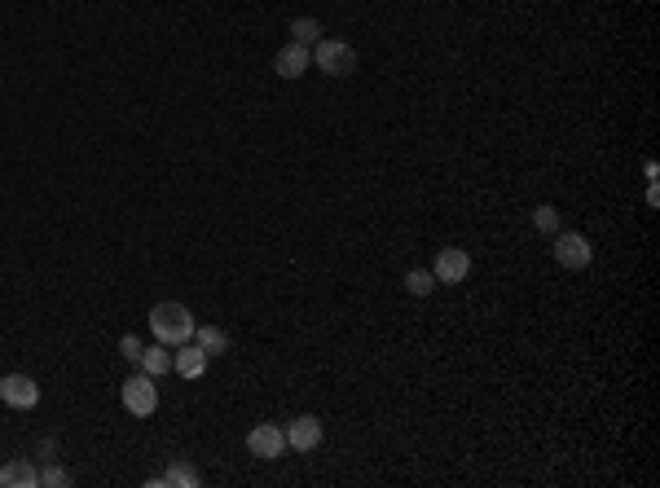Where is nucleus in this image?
Instances as JSON below:
<instances>
[{
	"mask_svg": "<svg viewBox=\"0 0 660 488\" xmlns=\"http://www.w3.org/2000/svg\"><path fill=\"white\" fill-rule=\"evenodd\" d=\"M150 330L159 343H168V348H180V343L194 339V313L177 304V299H168V304H154L150 308Z\"/></svg>",
	"mask_w": 660,
	"mask_h": 488,
	"instance_id": "nucleus-1",
	"label": "nucleus"
},
{
	"mask_svg": "<svg viewBox=\"0 0 660 488\" xmlns=\"http://www.w3.org/2000/svg\"><path fill=\"white\" fill-rule=\"evenodd\" d=\"M313 62H317V71L322 75L344 79V75L356 71V49L353 45H344V40H317V45H313Z\"/></svg>",
	"mask_w": 660,
	"mask_h": 488,
	"instance_id": "nucleus-2",
	"label": "nucleus"
},
{
	"mask_svg": "<svg viewBox=\"0 0 660 488\" xmlns=\"http://www.w3.org/2000/svg\"><path fill=\"white\" fill-rule=\"evenodd\" d=\"M551 255H555L559 269H590V260H594V246L585 234L577 229H568V234H555V246H551Z\"/></svg>",
	"mask_w": 660,
	"mask_h": 488,
	"instance_id": "nucleus-3",
	"label": "nucleus"
},
{
	"mask_svg": "<svg viewBox=\"0 0 660 488\" xmlns=\"http://www.w3.org/2000/svg\"><path fill=\"white\" fill-rule=\"evenodd\" d=\"M124 410L132 418H150L154 410H159V388H154V379L146 369H137L124 383Z\"/></svg>",
	"mask_w": 660,
	"mask_h": 488,
	"instance_id": "nucleus-4",
	"label": "nucleus"
},
{
	"mask_svg": "<svg viewBox=\"0 0 660 488\" xmlns=\"http://www.w3.org/2000/svg\"><path fill=\"white\" fill-rule=\"evenodd\" d=\"M467 273H471V255L462 246H440V255L432 265L436 286H458V282H467Z\"/></svg>",
	"mask_w": 660,
	"mask_h": 488,
	"instance_id": "nucleus-5",
	"label": "nucleus"
},
{
	"mask_svg": "<svg viewBox=\"0 0 660 488\" xmlns=\"http://www.w3.org/2000/svg\"><path fill=\"white\" fill-rule=\"evenodd\" d=\"M0 400H5L9 410H36V405H40V388H36V379H26V374H5V379H0Z\"/></svg>",
	"mask_w": 660,
	"mask_h": 488,
	"instance_id": "nucleus-6",
	"label": "nucleus"
},
{
	"mask_svg": "<svg viewBox=\"0 0 660 488\" xmlns=\"http://www.w3.org/2000/svg\"><path fill=\"white\" fill-rule=\"evenodd\" d=\"M247 449H252L260 462H278L282 449H286V431L273 427V422H260V427H252V436H247Z\"/></svg>",
	"mask_w": 660,
	"mask_h": 488,
	"instance_id": "nucleus-7",
	"label": "nucleus"
},
{
	"mask_svg": "<svg viewBox=\"0 0 660 488\" xmlns=\"http://www.w3.org/2000/svg\"><path fill=\"white\" fill-rule=\"evenodd\" d=\"M322 436H326V431H322V422H317L313 414H300L295 422H291V427H286V449L313 453V449L322 444Z\"/></svg>",
	"mask_w": 660,
	"mask_h": 488,
	"instance_id": "nucleus-8",
	"label": "nucleus"
},
{
	"mask_svg": "<svg viewBox=\"0 0 660 488\" xmlns=\"http://www.w3.org/2000/svg\"><path fill=\"white\" fill-rule=\"evenodd\" d=\"M308 67H313V49H304V45H282L278 57H273V71L282 79H300Z\"/></svg>",
	"mask_w": 660,
	"mask_h": 488,
	"instance_id": "nucleus-9",
	"label": "nucleus"
},
{
	"mask_svg": "<svg viewBox=\"0 0 660 488\" xmlns=\"http://www.w3.org/2000/svg\"><path fill=\"white\" fill-rule=\"evenodd\" d=\"M40 484V466L31 458H9L0 466V488H36Z\"/></svg>",
	"mask_w": 660,
	"mask_h": 488,
	"instance_id": "nucleus-10",
	"label": "nucleus"
},
{
	"mask_svg": "<svg viewBox=\"0 0 660 488\" xmlns=\"http://www.w3.org/2000/svg\"><path fill=\"white\" fill-rule=\"evenodd\" d=\"M172 369H177L180 379H199L207 369V352L199 343H180L177 352H172Z\"/></svg>",
	"mask_w": 660,
	"mask_h": 488,
	"instance_id": "nucleus-11",
	"label": "nucleus"
},
{
	"mask_svg": "<svg viewBox=\"0 0 660 488\" xmlns=\"http://www.w3.org/2000/svg\"><path fill=\"white\" fill-rule=\"evenodd\" d=\"M137 369H146L150 379L172 374V348H168V343H154V348H146V352H141V366H137Z\"/></svg>",
	"mask_w": 660,
	"mask_h": 488,
	"instance_id": "nucleus-12",
	"label": "nucleus"
},
{
	"mask_svg": "<svg viewBox=\"0 0 660 488\" xmlns=\"http://www.w3.org/2000/svg\"><path fill=\"white\" fill-rule=\"evenodd\" d=\"M194 343L203 348L207 357H221V352H229V335L221 330V326H194Z\"/></svg>",
	"mask_w": 660,
	"mask_h": 488,
	"instance_id": "nucleus-13",
	"label": "nucleus"
},
{
	"mask_svg": "<svg viewBox=\"0 0 660 488\" xmlns=\"http://www.w3.org/2000/svg\"><path fill=\"white\" fill-rule=\"evenodd\" d=\"M163 484H172V488H199V484H203V475H199L194 466L185 462V458H177V462L168 466V475H163Z\"/></svg>",
	"mask_w": 660,
	"mask_h": 488,
	"instance_id": "nucleus-14",
	"label": "nucleus"
},
{
	"mask_svg": "<svg viewBox=\"0 0 660 488\" xmlns=\"http://www.w3.org/2000/svg\"><path fill=\"white\" fill-rule=\"evenodd\" d=\"M317 40H322V23H317V18H295V23H291V45L313 49Z\"/></svg>",
	"mask_w": 660,
	"mask_h": 488,
	"instance_id": "nucleus-15",
	"label": "nucleus"
},
{
	"mask_svg": "<svg viewBox=\"0 0 660 488\" xmlns=\"http://www.w3.org/2000/svg\"><path fill=\"white\" fill-rule=\"evenodd\" d=\"M406 291H409V295H423V299H428V295L436 291L432 269H409V273H406Z\"/></svg>",
	"mask_w": 660,
	"mask_h": 488,
	"instance_id": "nucleus-16",
	"label": "nucleus"
},
{
	"mask_svg": "<svg viewBox=\"0 0 660 488\" xmlns=\"http://www.w3.org/2000/svg\"><path fill=\"white\" fill-rule=\"evenodd\" d=\"M533 224H537V234H559V207L541 202V207L533 212Z\"/></svg>",
	"mask_w": 660,
	"mask_h": 488,
	"instance_id": "nucleus-17",
	"label": "nucleus"
},
{
	"mask_svg": "<svg viewBox=\"0 0 660 488\" xmlns=\"http://www.w3.org/2000/svg\"><path fill=\"white\" fill-rule=\"evenodd\" d=\"M40 484H45V488H67V484H71V471H67V466H57V462H49L45 471H40Z\"/></svg>",
	"mask_w": 660,
	"mask_h": 488,
	"instance_id": "nucleus-18",
	"label": "nucleus"
},
{
	"mask_svg": "<svg viewBox=\"0 0 660 488\" xmlns=\"http://www.w3.org/2000/svg\"><path fill=\"white\" fill-rule=\"evenodd\" d=\"M119 352H124V361L141 366V352H146V343L137 339V335H124V339H119Z\"/></svg>",
	"mask_w": 660,
	"mask_h": 488,
	"instance_id": "nucleus-19",
	"label": "nucleus"
},
{
	"mask_svg": "<svg viewBox=\"0 0 660 488\" xmlns=\"http://www.w3.org/2000/svg\"><path fill=\"white\" fill-rule=\"evenodd\" d=\"M36 453H40V462H53V458H57V440H40Z\"/></svg>",
	"mask_w": 660,
	"mask_h": 488,
	"instance_id": "nucleus-20",
	"label": "nucleus"
}]
</instances>
